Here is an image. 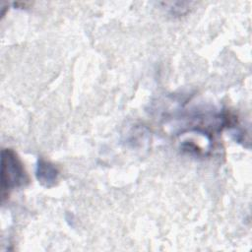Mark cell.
Masks as SVG:
<instances>
[{
  "mask_svg": "<svg viewBox=\"0 0 252 252\" xmlns=\"http://www.w3.org/2000/svg\"><path fill=\"white\" fill-rule=\"evenodd\" d=\"M1 188L2 194L13 188L25 185L28 182V175L24 165L16 153L10 149L2 151Z\"/></svg>",
  "mask_w": 252,
  "mask_h": 252,
  "instance_id": "6da1fadb",
  "label": "cell"
},
{
  "mask_svg": "<svg viewBox=\"0 0 252 252\" xmlns=\"http://www.w3.org/2000/svg\"><path fill=\"white\" fill-rule=\"evenodd\" d=\"M58 175L59 171L54 164L43 158L38 159L36 166V178L41 185L47 188L54 186L58 180Z\"/></svg>",
  "mask_w": 252,
  "mask_h": 252,
  "instance_id": "7a4b0ae2",
  "label": "cell"
}]
</instances>
